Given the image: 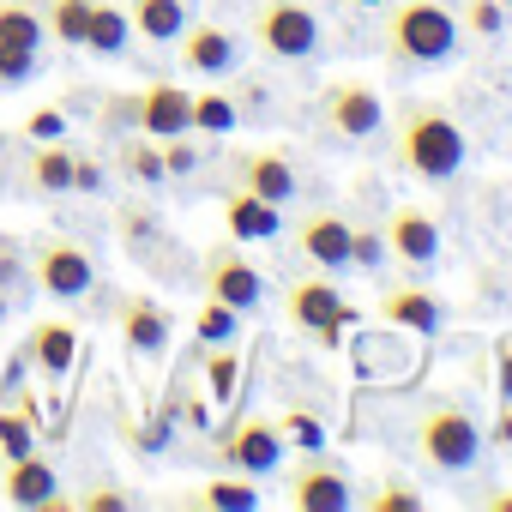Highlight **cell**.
Returning a JSON list of instances; mask_svg holds the SVG:
<instances>
[{
  "label": "cell",
  "instance_id": "39",
  "mask_svg": "<svg viewBox=\"0 0 512 512\" xmlns=\"http://www.w3.org/2000/svg\"><path fill=\"white\" fill-rule=\"evenodd\" d=\"M193 163H199V151H193V145H181V133H175V139H163V169H169V175H187Z\"/></svg>",
  "mask_w": 512,
  "mask_h": 512
},
{
  "label": "cell",
  "instance_id": "4",
  "mask_svg": "<svg viewBox=\"0 0 512 512\" xmlns=\"http://www.w3.org/2000/svg\"><path fill=\"white\" fill-rule=\"evenodd\" d=\"M253 43L272 61H314L320 55V19L308 0H260L253 7Z\"/></svg>",
  "mask_w": 512,
  "mask_h": 512
},
{
  "label": "cell",
  "instance_id": "20",
  "mask_svg": "<svg viewBox=\"0 0 512 512\" xmlns=\"http://www.w3.org/2000/svg\"><path fill=\"white\" fill-rule=\"evenodd\" d=\"M350 229L356 223H344L338 211H314V217H302L296 241H302V253H308L320 272H344L350 266Z\"/></svg>",
  "mask_w": 512,
  "mask_h": 512
},
{
  "label": "cell",
  "instance_id": "34",
  "mask_svg": "<svg viewBox=\"0 0 512 512\" xmlns=\"http://www.w3.org/2000/svg\"><path fill=\"white\" fill-rule=\"evenodd\" d=\"M380 260H386V235H380V229H350V266L374 272Z\"/></svg>",
  "mask_w": 512,
  "mask_h": 512
},
{
  "label": "cell",
  "instance_id": "16",
  "mask_svg": "<svg viewBox=\"0 0 512 512\" xmlns=\"http://www.w3.org/2000/svg\"><path fill=\"white\" fill-rule=\"evenodd\" d=\"M386 247L398 253L404 266H434L440 260V223L422 205H398L392 223H386Z\"/></svg>",
  "mask_w": 512,
  "mask_h": 512
},
{
  "label": "cell",
  "instance_id": "27",
  "mask_svg": "<svg viewBox=\"0 0 512 512\" xmlns=\"http://www.w3.org/2000/svg\"><path fill=\"white\" fill-rule=\"evenodd\" d=\"M235 127H241L235 97H223V91H193V121H187V133H211V139H223V133H235Z\"/></svg>",
  "mask_w": 512,
  "mask_h": 512
},
{
  "label": "cell",
  "instance_id": "11",
  "mask_svg": "<svg viewBox=\"0 0 512 512\" xmlns=\"http://www.w3.org/2000/svg\"><path fill=\"white\" fill-rule=\"evenodd\" d=\"M284 494H290V506H302V512H344V506H356L350 470H344L338 458H302V464L290 470Z\"/></svg>",
  "mask_w": 512,
  "mask_h": 512
},
{
  "label": "cell",
  "instance_id": "1",
  "mask_svg": "<svg viewBox=\"0 0 512 512\" xmlns=\"http://www.w3.org/2000/svg\"><path fill=\"white\" fill-rule=\"evenodd\" d=\"M464 127L440 103H404L398 115V163L422 181H452L464 169Z\"/></svg>",
  "mask_w": 512,
  "mask_h": 512
},
{
  "label": "cell",
  "instance_id": "25",
  "mask_svg": "<svg viewBox=\"0 0 512 512\" xmlns=\"http://www.w3.org/2000/svg\"><path fill=\"white\" fill-rule=\"evenodd\" d=\"M115 163H121V175H127V181H139V187H157V181H169V169H163V145H151L145 133H121V145H115Z\"/></svg>",
  "mask_w": 512,
  "mask_h": 512
},
{
  "label": "cell",
  "instance_id": "38",
  "mask_svg": "<svg viewBox=\"0 0 512 512\" xmlns=\"http://www.w3.org/2000/svg\"><path fill=\"white\" fill-rule=\"evenodd\" d=\"M73 506H79V512H121V506H127V494H121V488H85Z\"/></svg>",
  "mask_w": 512,
  "mask_h": 512
},
{
  "label": "cell",
  "instance_id": "8",
  "mask_svg": "<svg viewBox=\"0 0 512 512\" xmlns=\"http://www.w3.org/2000/svg\"><path fill=\"white\" fill-rule=\"evenodd\" d=\"M31 272H37V290H43V296H55V302H79V296H91V290H97V266H91V253H85L79 241H61V235H43V241H37Z\"/></svg>",
  "mask_w": 512,
  "mask_h": 512
},
{
  "label": "cell",
  "instance_id": "7",
  "mask_svg": "<svg viewBox=\"0 0 512 512\" xmlns=\"http://www.w3.org/2000/svg\"><path fill=\"white\" fill-rule=\"evenodd\" d=\"M217 464L235 470V476H272V470L284 464L278 416H241L235 428H223V440H217Z\"/></svg>",
  "mask_w": 512,
  "mask_h": 512
},
{
  "label": "cell",
  "instance_id": "2",
  "mask_svg": "<svg viewBox=\"0 0 512 512\" xmlns=\"http://www.w3.org/2000/svg\"><path fill=\"white\" fill-rule=\"evenodd\" d=\"M386 43L410 67H446L458 55V19L440 0H398L386 13Z\"/></svg>",
  "mask_w": 512,
  "mask_h": 512
},
{
  "label": "cell",
  "instance_id": "9",
  "mask_svg": "<svg viewBox=\"0 0 512 512\" xmlns=\"http://www.w3.org/2000/svg\"><path fill=\"white\" fill-rule=\"evenodd\" d=\"M320 121H326V133H338V139H374V133L386 127V103H380V91L362 85V79H332V85L320 91Z\"/></svg>",
  "mask_w": 512,
  "mask_h": 512
},
{
  "label": "cell",
  "instance_id": "43",
  "mask_svg": "<svg viewBox=\"0 0 512 512\" xmlns=\"http://www.w3.org/2000/svg\"><path fill=\"white\" fill-rule=\"evenodd\" d=\"M25 278V260H19V253L7 247V235H0V290H13Z\"/></svg>",
  "mask_w": 512,
  "mask_h": 512
},
{
  "label": "cell",
  "instance_id": "46",
  "mask_svg": "<svg viewBox=\"0 0 512 512\" xmlns=\"http://www.w3.org/2000/svg\"><path fill=\"white\" fill-rule=\"evenodd\" d=\"M344 7H362L368 13V7H386V0H344Z\"/></svg>",
  "mask_w": 512,
  "mask_h": 512
},
{
  "label": "cell",
  "instance_id": "31",
  "mask_svg": "<svg viewBox=\"0 0 512 512\" xmlns=\"http://www.w3.org/2000/svg\"><path fill=\"white\" fill-rule=\"evenodd\" d=\"M193 332L205 338V344H229L235 332H241V314L235 308H223V302H211L205 296V308H199V320H193Z\"/></svg>",
  "mask_w": 512,
  "mask_h": 512
},
{
  "label": "cell",
  "instance_id": "28",
  "mask_svg": "<svg viewBox=\"0 0 512 512\" xmlns=\"http://www.w3.org/2000/svg\"><path fill=\"white\" fill-rule=\"evenodd\" d=\"M187 506H211V512H253V506H260V488H253V482H235V476H217V482L193 488V494H187Z\"/></svg>",
  "mask_w": 512,
  "mask_h": 512
},
{
  "label": "cell",
  "instance_id": "32",
  "mask_svg": "<svg viewBox=\"0 0 512 512\" xmlns=\"http://www.w3.org/2000/svg\"><path fill=\"white\" fill-rule=\"evenodd\" d=\"M362 506H368V512H422V494H416L410 482H398V476H392V482H380Z\"/></svg>",
  "mask_w": 512,
  "mask_h": 512
},
{
  "label": "cell",
  "instance_id": "33",
  "mask_svg": "<svg viewBox=\"0 0 512 512\" xmlns=\"http://www.w3.org/2000/svg\"><path fill=\"white\" fill-rule=\"evenodd\" d=\"M235 374H241V362H235V350H229V344H211V362H205V380H211V392H217V398H229V392H235Z\"/></svg>",
  "mask_w": 512,
  "mask_h": 512
},
{
  "label": "cell",
  "instance_id": "29",
  "mask_svg": "<svg viewBox=\"0 0 512 512\" xmlns=\"http://www.w3.org/2000/svg\"><path fill=\"white\" fill-rule=\"evenodd\" d=\"M37 452V416L31 404H0V464Z\"/></svg>",
  "mask_w": 512,
  "mask_h": 512
},
{
  "label": "cell",
  "instance_id": "6",
  "mask_svg": "<svg viewBox=\"0 0 512 512\" xmlns=\"http://www.w3.org/2000/svg\"><path fill=\"white\" fill-rule=\"evenodd\" d=\"M43 67V13L25 0H0V91L31 85Z\"/></svg>",
  "mask_w": 512,
  "mask_h": 512
},
{
  "label": "cell",
  "instance_id": "13",
  "mask_svg": "<svg viewBox=\"0 0 512 512\" xmlns=\"http://www.w3.org/2000/svg\"><path fill=\"white\" fill-rule=\"evenodd\" d=\"M175 55H181V67H187L193 79H223V73L241 67V43H235V31H223V25H187V31L175 37Z\"/></svg>",
  "mask_w": 512,
  "mask_h": 512
},
{
  "label": "cell",
  "instance_id": "40",
  "mask_svg": "<svg viewBox=\"0 0 512 512\" xmlns=\"http://www.w3.org/2000/svg\"><path fill=\"white\" fill-rule=\"evenodd\" d=\"M97 187H103L97 157H79V151H73V193H97Z\"/></svg>",
  "mask_w": 512,
  "mask_h": 512
},
{
  "label": "cell",
  "instance_id": "23",
  "mask_svg": "<svg viewBox=\"0 0 512 512\" xmlns=\"http://www.w3.org/2000/svg\"><path fill=\"white\" fill-rule=\"evenodd\" d=\"M127 19H133V37L175 43L187 31V0H127Z\"/></svg>",
  "mask_w": 512,
  "mask_h": 512
},
{
  "label": "cell",
  "instance_id": "18",
  "mask_svg": "<svg viewBox=\"0 0 512 512\" xmlns=\"http://www.w3.org/2000/svg\"><path fill=\"white\" fill-rule=\"evenodd\" d=\"M223 223H229V241H278L284 205L247 193V187H229V193H223Z\"/></svg>",
  "mask_w": 512,
  "mask_h": 512
},
{
  "label": "cell",
  "instance_id": "36",
  "mask_svg": "<svg viewBox=\"0 0 512 512\" xmlns=\"http://www.w3.org/2000/svg\"><path fill=\"white\" fill-rule=\"evenodd\" d=\"M464 25H470L476 37H500V31H506L500 0H464Z\"/></svg>",
  "mask_w": 512,
  "mask_h": 512
},
{
  "label": "cell",
  "instance_id": "5",
  "mask_svg": "<svg viewBox=\"0 0 512 512\" xmlns=\"http://www.w3.org/2000/svg\"><path fill=\"white\" fill-rule=\"evenodd\" d=\"M199 284H205L211 302H223V308H235V314H253V308L266 302V278H260V266H253L235 241H217V247L205 253Z\"/></svg>",
  "mask_w": 512,
  "mask_h": 512
},
{
  "label": "cell",
  "instance_id": "15",
  "mask_svg": "<svg viewBox=\"0 0 512 512\" xmlns=\"http://www.w3.org/2000/svg\"><path fill=\"white\" fill-rule=\"evenodd\" d=\"M55 482H61V476H55V464H49L43 452L7 458V476H0L7 500H13V506H31V512H61V506H73V500L55 488Z\"/></svg>",
  "mask_w": 512,
  "mask_h": 512
},
{
  "label": "cell",
  "instance_id": "21",
  "mask_svg": "<svg viewBox=\"0 0 512 512\" xmlns=\"http://www.w3.org/2000/svg\"><path fill=\"white\" fill-rule=\"evenodd\" d=\"M121 338H127V350L133 356H163L169 350V308L157 302V296H127L121 302Z\"/></svg>",
  "mask_w": 512,
  "mask_h": 512
},
{
  "label": "cell",
  "instance_id": "22",
  "mask_svg": "<svg viewBox=\"0 0 512 512\" xmlns=\"http://www.w3.org/2000/svg\"><path fill=\"white\" fill-rule=\"evenodd\" d=\"M25 356H31V368H37L43 380H61V374L73 368V356H79V332H73L67 320H37L31 338H25Z\"/></svg>",
  "mask_w": 512,
  "mask_h": 512
},
{
  "label": "cell",
  "instance_id": "47",
  "mask_svg": "<svg viewBox=\"0 0 512 512\" xmlns=\"http://www.w3.org/2000/svg\"><path fill=\"white\" fill-rule=\"evenodd\" d=\"M7 308H13V302H7V290H0V320H7Z\"/></svg>",
  "mask_w": 512,
  "mask_h": 512
},
{
  "label": "cell",
  "instance_id": "24",
  "mask_svg": "<svg viewBox=\"0 0 512 512\" xmlns=\"http://www.w3.org/2000/svg\"><path fill=\"white\" fill-rule=\"evenodd\" d=\"M127 43H133V19H127V7H115V0H97V7H91V25H85V49L103 55V61H115Z\"/></svg>",
  "mask_w": 512,
  "mask_h": 512
},
{
  "label": "cell",
  "instance_id": "37",
  "mask_svg": "<svg viewBox=\"0 0 512 512\" xmlns=\"http://www.w3.org/2000/svg\"><path fill=\"white\" fill-rule=\"evenodd\" d=\"M121 235H127L133 247H145V235H157L151 211H145V205H121Z\"/></svg>",
  "mask_w": 512,
  "mask_h": 512
},
{
  "label": "cell",
  "instance_id": "14",
  "mask_svg": "<svg viewBox=\"0 0 512 512\" xmlns=\"http://www.w3.org/2000/svg\"><path fill=\"white\" fill-rule=\"evenodd\" d=\"M187 121H193V91L181 85H145L133 91V133L145 139H187Z\"/></svg>",
  "mask_w": 512,
  "mask_h": 512
},
{
  "label": "cell",
  "instance_id": "3",
  "mask_svg": "<svg viewBox=\"0 0 512 512\" xmlns=\"http://www.w3.org/2000/svg\"><path fill=\"white\" fill-rule=\"evenodd\" d=\"M416 446H422V458L434 464V470H470L476 458H482V428H476V416L464 410V404H428L422 410V422H416Z\"/></svg>",
  "mask_w": 512,
  "mask_h": 512
},
{
  "label": "cell",
  "instance_id": "10",
  "mask_svg": "<svg viewBox=\"0 0 512 512\" xmlns=\"http://www.w3.org/2000/svg\"><path fill=\"white\" fill-rule=\"evenodd\" d=\"M284 314H290V326L314 332L320 344H338V332L356 326V308L338 296L332 278H302V284H290V290H284Z\"/></svg>",
  "mask_w": 512,
  "mask_h": 512
},
{
  "label": "cell",
  "instance_id": "35",
  "mask_svg": "<svg viewBox=\"0 0 512 512\" xmlns=\"http://www.w3.org/2000/svg\"><path fill=\"white\" fill-rule=\"evenodd\" d=\"M97 127L103 133H133V91H115L97 103Z\"/></svg>",
  "mask_w": 512,
  "mask_h": 512
},
{
  "label": "cell",
  "instance_id": "41",
  "mask_svg": "<svg viewBox=\"0 0 512 512\" xmlns=\"http://www.w3.org/2000/svg\"><path fill=\"white\" fill-rule=\"evenodd\" d=\"M61 127H67V121H61L55 109H37V115L25 121V139H61Z\"/></svg>",
  "mask_w": 512,
  "mask_h": 512
},
{
  "label": "cell",
  "instance_id": "26",
  "mask_svg": "<svg viewBox=\"0 0 512 512\" xmlns=\"http://www.w3.org/2000/svg\"><path fill=\"white\" fill-rule=\"evenodd\" d=\"M91 7H97V0H49V13H43V37H55L61 49H85Z\"/></svg>",
  "mask_w": 512,
  "mask_h": 512
},
{
  "label": "cell",
  "instance_id": "30",
  "mask_svg": "<svg viewBox=\"0 0 512 512\" xmlns=\"http://www.w3.org/2000/svg\"><path fill=\"white\" fill-rule=\"evenodd\" d=\"M278 434H284L290 446H302V452H320V446H326V422H320L314 410H284V416H278Z\"/></svg>",
  "mask_w": 512,
  "mask_h": 512
},
{
  "label": "cell",
  "instance_id": "42",
  "mask_svg": "<svg viewBox=\"0 0 512 512\" xmlns=\"http://www.w3.org/2000/svg\"><path fill=\"white\" fill-rule=\"evenodd\" d=\"M494 392H500V404H512V338H500V362H494Z\"/></svg>",
  "mask_w": 512,
  "mask_h": 512
},
{
  "label": "cell",
  "instance_id": "19",
  "mask_svg": "<svg viewBox=\"0 0 512 512\" xmlns=\"http://www.w3.org/2000/svg\"><path fill=\"white\" fill-rule=\"evenodd\" d=\"M380 320H386V326H398V332L434 338V332H440V320H446V308H440V302H434V290H422V284H392V290L380 296Z\"/></svg>",
  "mask_w": 512,
  "mask_h": 512
},
{
  "label": "cell",
  "instance_id": "45",
  "mask_svg": "<svg viewBox=\"0 0 512 512\" xmlns=\"http://www.w3.org/2000/svg\"><path fill=\"white\" fill-rule=\"evenodd\" d=\"M482 506H488V512H512V494H488Z\"/></svg>",
  "mask_w": 512,
  "mask_h": 512
},
{
  "label": "cell",
  "instance_id": "44",
  "mask_svg": "<svg viewBox=\"0 0 512 512\" xmlns=\"http://www.w3.org/2000/svg\"><path fill=\"white\" fill-rule=\"evenodd\" d=\"M494 446H512V404H500V416H494V434H488Z\"/></svg>",
  "mask_w": 512,
  "mask_h": 512
},
{
  "label": "cell",
  "instance_id": "17",
  "mask_svg": "<svg viewBox=\"0 0 512 512\" xmlns=\"http://www.w3.org/2000/svg\"><path fill=\"white\" fill-rule=\"evenodd\" d=\"M19 187L37 193V199H61V193H73V145H61V139H37V145L25 151Z\"/></svg>",
  "mask_w": 512,
  "mask_h": 512
},
{
  "label": "cell",
  "instance_id": "12",
  "mask_svg": "<svg viewBox=\"0 0 512 512\" xmlns=\"http://www.w3.org/2000/svg\"><path fill=\"white\" fill-rule=\"evenodd\" d=\"M229 175H235V187L260 193V199H272V205H290V199L302 193V175H296V163H290L284 151H235V157H229Z\"/></svg>",
  "mask_w": 512,
  "mask_h": 512
}]
</instances>
